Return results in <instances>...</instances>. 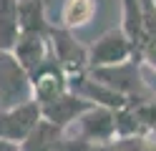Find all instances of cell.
Segmentation results:
<instances>
[{
    "mask_svg": "<svg viewBox=\"0 0 156 151\" xmlns=\"http://www.w3.org/2000/svg\"><path fill=\"white\" fill-rule=\"evenodd\" d=\"M91 76L98 78L108 88H113L129 103H144V101L156 98V93L149 88V83L141 76V63L139 60H129V63H121V66H113V68L91 70Z\"/></svg>",
    "mask_w": 156,
    "mask_h": 151,
    "instance_id": "obj_1",
    "label": "cell"
},
{
    "mask_svg": "<svg viewBox=\"0 0 156 151\" xmlns=\"http://www.w3.org/2000/svg\"><path fill=\"white\" fill-rule=\"evenodd\" d=\"M33 98V81L18 58L8 50H0V108H15Z\"/></svg>",
    "mask_w": 156,
    "mask_h": 151,
    "instance_id": "obj_2",
    "label": "cell"
},
{
    "mask_svg": "<svg viewBox=\"0 0 156 151\" xmlns=\"http://www.w3.org/2000/svg\"><path fill=\"white\" fill-rule=\"evenodd\" d=\"M136 60V50L131 45L129 35L123 30H108L103 33L96 43L88 48V70H101V68H113L121 63Z\"/></svg>",
    "mask_w": 156,
    "mask_h": 151,
    "instance_id": "obj_3",
    "label": "cell"
},
{
    "mask_svg": "<svg viewBox=\"0 0 156 151\" xmlns=\"http://www.w3.org/2000/svg\"><path fill=\"white\" fill-rule=\"evenodd\" d=\"M41 121H43V113L38 101H28V103L15 108H0V141H10V144L23 146Z\"/></svg>",
    "mask_w": 156,
    "mask_h": 151,
    "instance_id": "obj_4",
    "label": "cell"
},
{
    "mask_svg": "<svg viewBox=\"0 0 156 151\" xmlns=\"http://www.w3.org/2000/svg\"><path fill=\"white\" fill-rule=\"evenodd\" d=\"M48 40H51L53 58L58 60V66L68 76H78V73H86L88 70V48L83 43H78L73 30H68L63 25H53Z\"/></svg>",
    "mask_w": 156,
    "mask_h": 151,
    "instance_id": "obj_5",
    "label": "cell"
},
{
    "mask_svg": "<svg viewBox=\"0 0 156 151\" xmlns=\"http://www.w3.org/2000/svg\"><path fill=\"white\" fill-rule=\"evenodd\" d=\"M119 138V111L96 106L78 118V141L88 146H103Z\"/></svg>",
    "mask_w": 156,
    "mask_h": 151,
    "instance_id": "obj_6",
    "label": "cell"
},
{
    "mask_svg": "<svg viewBox=\"0 0 156 151\" xmlns=\"http://www.w3.org/2000/svg\"><path fill=\"white\" fill-rule=\"evenodd\" d=\"M68 88L71 93L86 98L88 103L93 106H101V108H113V111H121L126 106H131L123 96H119L113 88H108L106 83H101L98 78L91 76V70L86 73H78V76H68Z\"/></svg>",
    "mask_w": 156,
    "mask_h": 151,
    "instance_id": "obj_7",
    "label": "cell"
},
{
    "mask_svg": "<svg viewBox=\"0 0 156 151\" xmlns=\"http://www.w3.org/2000/svg\"><path fill=\"white\" fill-rule=\"evenodd\" d=\"M30 81H33V98L41 106L51 103V101L61 98V96H66L68 91H71V88H68V73L58 66V60L53 56H51V60H48V63L38 70Z\"/></svg>",
    "mask_w": 156,
    "mask_h": 151,
    "instance_id": "obj_8",
    "label": "cell"
},
{
    "mask_svg": "<svg viewBox=\"0 0 156 151\" xmlns=\"http://www.w3.org/2000/svg\"><path fill=\"white\" fill-rule=\"evenodd\" d=\"M91 108H96V106L88 103L86 98H81V96H76V93L68 91L66 96L41 106V113H43V121H48V124H53L58 128H66V126H71L73 121H78L83 113H88Z\"/></svg>",
    "mask_w": 156,
    "mask_h": 151,
    "instance_id": "obj_9",
    "label": "cell"
},
{
    "mask_svg": "<svg viewBox=\"0 0 156 151\" xmlns=\"http://www.w3.org/2000/svg\"><path fill=\"white\" fill-rule=\"evenodd\" d=\"M13 56L18 58V63L25 68V73L33 78L53 56L51 40H48L45 35H28V33H23L20 40H18V45H15V50H13Z\"/></svg>",
    "mask_w": 156,
    "mask_h": 151,
    "instance_id": "obj_10",
    "label": "cell"
},
{
    "mask_svg": "<svg viewBox=\"0 0 156 151\" xmlns=\"http://www.w3.org/2000/svg\"><path fill=\"white\" fill-rule=\"evenodd\" d=\"M20 35H23L20 3L18 0H0V50L13 53Z\"/></svg>",
    "mask_w": 156,
    "mask_h": 151,
    "instance_id": "obj_11",
    "label": "cell"
},
{
    "mask_svg": "<svg viewBox=\"0 0 156 151\" xmlns=\"http://www.w3.org/2000/svg\"><path fill=\"white\" fill-rule=\"evenodd\" d=\"M123 25L121 30L129 35L136 50V60H141V43H144V0H121Z\"/></svg>",
    "mask_w": 156,
    "mask_h": 151,
    "instance_id": "obj_12",
    "label": "cell"
},
{
    "mask_svg": "<svg viewBox=\"0 0 156 151\" xmlns=\"http://www.w3.org/2000/svg\"><path fill=\"white\" fill-rule=\"evenodd\" d=\"M20 28L28 35H51V20L45 15V3L43 0H23L20 3Z\"/></svg>",
    "mask_w": 156,
    "mask_h": 151,
    "instance_id": "obj_13",
    "label": "cell"
},
{
    "mask_svg": "<svg viewBox=\"0 0 156 151\" xmlns=\"http://www.w3.org/2000/svg\"><path fill=\"white\" fill-rule=\"evenodd\" d=\"M63 128H58L48 121H41L28 141L23 144V151H63Z\"/></svg>",
    "mask_w": 156,
    "mask_h": 151,
    "instance_id": "obj_14",
    "label": "cell"
},
{
    "mask_svg": "<svg viewBox=\"0 0 156 151\" xmlns=\"http://www.w3.org/2000/svg\"><path fill=\"white\" fill-rule=\"evenodd\" d=\"M96 15V0H66L61 8V25L68 30L88 25Z\"/></svg>",
    "mask_w": 156,
    "mask_h": 151,
    "instance_id": "obj_15",
    "label": "cell"
},
{
    "mask_svg": "<svg viewBox=\"0 0 156 151\" xmlns=\"http://www.w3.org/2000/svg\"><path fill=\"white\" fill-rule=\"evenodd\" d=\"M141 60L156 70V0H144V43Z\"/></svg>",
    "mask_w": 156,
    "mask_h": 151,
    "instance_id": "obj_16",
    "label": "cell"
},
{
    "mask_svg": "<svg viewBox=\"0 0 156 151\" xmlns=\"http://www.w3.org/2000/svg\"><path fill=\"white\" fill-rule=\"evenodd\" d=\"M91 151H156V134L154 136H131L116 138L103 146H91Z\"/></svg>",
    "mask_w": 156,
    "mask_h": 151,
    "instance_id": "obj_17",
    "label": "cell"
},
{
    "mask_svg": "<svg viewBox=\"0 0 156 151\" xmlns=\"http://www.w3.org/2000/svg\"><path fill=\"white\" fill-rule=\"evenodd\" d=\"M0 151H23V146L10 144V141H0Z\"/></svg>",
    "mask_w": 156,
    "mask_h": 151,
    "instance_id": "obj_18",
    "label": "cell"
},
{
    "mask_svg": "<svg viewBox=\"0 0 156 151\" xmlns=\"http://www.w3.org/2000/svg\"><path fill=\"white\" fill-rule=\"evenodd\" d=\"M18 3H23V0H18Z\"/></svg>",
    "mask_w": 156,
    "mask_h": 151,
    "instance_id": "obj_19",
    "label": "cell"
}]
</instances>
